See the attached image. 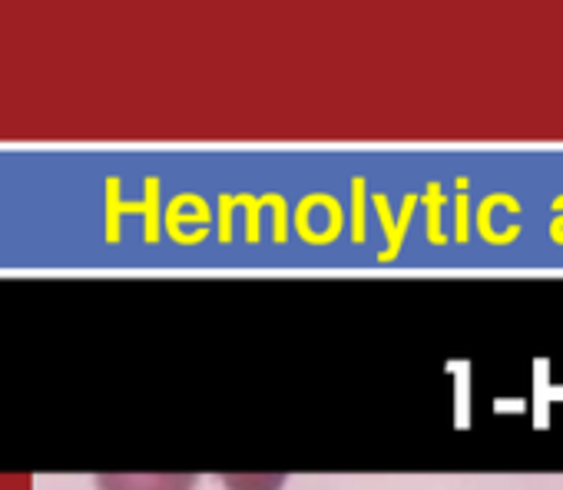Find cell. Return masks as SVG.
<instances>
[{"label":"cell","mask_w":563,"mask_h":490,"mask_svg":"<svg viewBox=\"0 0 563 490\" xmlns=\"http://www.w3.org/2000/svg\"><path fill=\"white\" fill-rule=\"evenodd\" d=\"M196 477L186 474H110L100 477V490H192Z\"/></svg>","instance_id":"1"}]
</instances>
